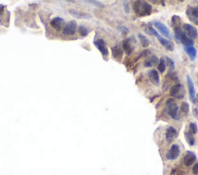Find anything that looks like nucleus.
I'll use <instances>...</instances> for the list:
<instances>
[{
	"instance_id": "a211bd4d",
	"label": "nucleus",
	"mask_w": 198,
	"mask_h": 175,
	"mask_svg": "<svg viewBox=\"0 0 198 175\" xmlns=\"http://www.w3.org/2000/svg\"><path fill=\"white\" fill-rule=\"evenodd\" d=\"M185 52L187 53L190 57V60H194L196 56V50L193 46H185L184 47Z\"/></svg>"
},
{
	"instance_id": "1a4fd4ad",
	"label": "nucleus",
	"mask_w": 198,
	"mask_h": 175,
	"mask_svg": "<svg viewBox=\"0 0 198 175\" xmlns=\"http://www.w3.org/2000/svg\"><path fill=\"white\" fill-rule=\"evenodd\" d=\"M77 23L75 21H71L64 26L63 30V34L66 36H71L74 35L77 31Z\"/></svg>"
},
{
	"instance_id": "a878e982",
	"label": "nucleus",
	"mask_w": 198,
	"mask_h": 175,
	"mask_svg": "<svg viewBox=\"0 0 198 175\" xmlns=\"http://www.w3.org/2000/svg\"><path fill=\"white\" fill-rule=\"evenodd\" d=\"M180 110L184 114H188L190 111V106L187 102H183L180 105Z\"/></svg>"
},
{
	"instance_id": "7ed1b4c3",
	"label": "nucleus",
	"mask_w": 198,
	"mask_h": 175,
	"mask_svg": "<svg viewBox=\"0 0 198 175\" xmlns=\"http://www.w3.org/2000/svg\"><path fill=\"white\" fill-rule=\"evenodd\" d=\"M174 36H175V38L181 42L185 46H193V45L194 44V42L190 40V38H188L187 35L185 34L184 32L180 28L174 30Z\"/></svg>"
},
{
	"instance_id": "b1692460",
	"label": "nucleus",
	"mask_w": 198,
	"mask_h": 175,
	"mask_svg": "<svg viewBox=\"0 0 198 175\" xmlns=\"http://www.w3.org/2000/svg\"><path fill=\"white\" fill-rule=\"evenodd\" d=\"M187 13L189 17L193 16L198 19V6L195 7V8H190V9L187 10Z\"/></svg>"
},
{
	"instance_id": "393cba45",
	"label": "nucleus",
	"mask_w": 198,
	"mask_h": 175,
	"mask_svg": "<svg viewBox=\"0 0 198 175\" xmlns=\"http://www.w3.org/2000/svg\"><path fill=\"white\" fill-rule=\"evenodd\" d=\"M166 63H165V60H164L163 58H161L160 60V62H159V64H158V69L159 71L160 72V73H163L164 71L166 70Z\"/></svg>"
},
{
	"instance_id": "7c9ffc66",
	"label": "nucleus",
	"mask_w": 198,
	"mask_h": 175,
	"mask_svg": "<svg viewBox=\"0 0 198 175\" xmlns=\"http://www.w3.org/2000/svg\"><path fill=\"white\" fill-rule=\"evenodd\" d=\"M86 2H88V3H94V5H97V6H100L101 7L102 6V4H101L100 2H97V1H85Z\"/></svg>"
},
{
	"instance_id": "423d86ee",
	"label": "nucleus",
	"mask_w": 198,
	"mask_h": 175,
	"mask_svg": "<svg viewBox=\"0 0 198 175\" xmlns=\"http://www.w3.org/2000/svg\"><path fill=\"white\" fill-rule=\"evenodd\" d=\"M180 154V147L177 144H173L167 154V158L168 160H176Z\"/></svg>"
},
{
	"instance_id": "dca6fc26",
	"label": "nucleus",
	"mask_w": 198,
	"mask_h": 175,
	"mask_svg": "<svg viewBox=\"0 0 198 175\" xmlns=\"http://www.w3.org/2000/svg\"><path fill=\"white\" fill-rule=\"evenodd\" d=\"M148 76L149 78V80L151 83H153L154 85H158L160 83V76H159L158 72L156 69H152L148 72Z\"/></svg>"
},
{
	"instance_id": "aec40b11",
	"label": "nucleus",
	"mask_w": 198,
	"mask_h": 175,
	"mask_svg": "<svg viewBox=\"0 0 198 175\" xmlns=\"http://www.w3.org/2000/svg\"><path fill=\"white\" fill-rule=\"evenodd\" d=\"M112 55L117 60H121L123 56V51L119 46H115L112 48Z\"/></svg>"
},
{
	"instance_id": "9b49d317",
	"label": "nucleus",
	"mask_w": 198,
	"mask_h": 175,
	"mask_svg": "<svg viewBox=\"0 0 198 175\" xmlns=\"http://www.w3.org/2000/svg\"><path fill=\"white\" fill-rule=\"evenodd\" d=\"M65 25V22L64 20L62 18H60V17H57V18H54L53 20H51L50 22V26H51L52 28H53L56 30H61L64 28Z\"/></svg>"
},
{
	"instance_id": "6ab92c4d",
	"label": "nucleus",
	"mask_w": 198,
	"mask_h": 175,
	"mask_svg": "<svg viewBox=\"0 0 198 175\" xmlns=\"http://www.w3.org/2000/svg\"><path fill=\"white\" fill-rule=\"evenodd\" d=\"M129 39H128V40H124L123 43H122V47H123L124 50H125V52H126L127 54H131L132 52V50H133V47H132V44H131L130 41H129Z\"/></svg>"
},
{
	"instance_id": "f03ea898",
	"label": "nucleus",
	"mask_w": 198,
	"mask_h": 175,
	"mask_svg": "<svg viewBox=\"0 0 198 175\" xmlns=\"http://www.w3.org/2000/svg\"><path fill=\"white\" fill-rule=\"evenodd\" d=\"M148 30L150 31V33H152V34H153L154 36L158 39L159 42L161 43V45H163V46L166 50H169V51H173V50H174V45H173V43H172L171 41L167 40V39L163 38V37H161L160 35H159V33H157L151 26H148Z\"/></svg>"
},
{
	"instance_id": "5701e85b",
	"label": "nucleus",
	"mask_w": 198,
	"mask_h": 175,
	"mask_svg": "<svg viewBox=\"0 0 198 175\" xmlns=\"http://www.w3.org/2000/svg\"><path fill=\"white\" fill-rule=\"evenodd\" d=\"M172 24H173V29L175 30V29L180 28V18L177 16H173L172 17Z\"/></svg>"
},
{
	"instance_id": "4468645a",
	"label": "nucleus",
	"mask_w": 198,
	"mask_h": 175,
	"mask_svg": "<svg viewBox=\"0 0 198 175\" xmlns=\"http://www.w3.org/2000/svg\"><path fill=\"white\" fill-rule=\"evenodd\" d=\"M187 86H188L189 89V95H190V99L192 102L193 103V101L195 100V88L194 85H193V82L192 81L191 78L190 77V76H187Z\"/></svg>"
},
{
	"instance_id": "2f4dec72",
	"label": "nucleus",
	"mask_w": 198,
	"mask_h": 175,
	"mask_svg": "<svg viewBox=\"0 0 198 175\" xmlns=\"http://www.w3.org/2000/svg\"><path fill=\"white\" fill-rule=\"evenodd\" d=\"M2 11H3V10H2V8H1V7H0V15L2 13Z\"/></svg>"
},
{
	"instance_id": "f257e3e1",
	"label": "nucleus",
	"mask_w": 198,
	"mask_h": 175,
	"mask_svg": "<svg viewBox=\"0 0 198 175\" xmlns=\"http://www.w3.org/2000/svg\"><path fill=\"white\" fill-rule=\"evenodd\" d=\"M133 9L139 16H146L152 12V5L144 1H136L133 4Z\"/></svg>"
},
{
	"instance_id": "ddd939ff",
	"label": "nucleus",
	"mask_w": 198,
	"mask_h": 175,
	"mask_svg": "<svg viewBox=\"0 0 198 175\" xmlns=\"http://www.w3.org/2000/svg\"><path fill=\"white\" fill-rule=\"evenodd\" d=\"M177 136V130L173 127H167V131H166V139H167V142L170 143L173 141V139H175Z\"/></svg>"
},
{
	"instance_id": "39448f33",
	"label": "nucleus",
	"mask_w": 198,
	"mask_h": 175,
	"mask_svg": "<svg viewBox=\"0 0 198 175\" xmlns=\"http://www.w3.org/2000/svg\"><path fill=\"white\" fill-rule=\"evenodd\" d=\"M183 32L185 33V34L187 35V37L188 38H190L192 40L196 39V37H197V30L194 26L190 25V24H183Z\"/></svg>"
},
{
	"instance_id": "412c9836",
	"label": "nucleus",
	"mask_w": 198,
	"mask_h": 175,
	"mask_svg": "<svg viewBox=\"0 0 198 175\" xmlns=\"http://www.w3.org/2000/svg\"><path fill=\"white\" fill-rule=\"evenodd\" d=\"M185 137H186V140H187V143L189 144L190 146H193L195 143L194 137L193 136V133L191 131H188V132L185 133Z\"/></svg>"
},
{
	"instance_id": "20e7f679",
	"label": "nucleus",
	"mask_w": 198,
	"mask_h": 175,
	"mask_svg": "<svg viewBox=\"0 0 198 175\" xmlns=\"http://www.w3.org/2000/svg\"><path fill=\"white\" fill-rule=\"evenodd\" d=\"M167 111H168L169 115L173 119L178 120L179 119V107L176 103L175 100L173 99H169L167 101Z\"/></svg>"
},
{
	"instance_id": "0eeeda50",
	"label": "nucleus",
	"mask_w": 198,
	"mask_h": 175,
	"mask_svg": "<svg viewBox=\"0 0 198 175\" xmlns=\"http://www.w3.org/2000/svg\"><path fill=\"white\" fill-rule=\"evenodd\" d=\"M154 26L159 30V31L161 33V34L163 35L164 37H167L169 39H171V36H170V33L169 29L167 28V26L164 24V23H161V22H158V21H155L152 23Z\"/></svg>"
},
{
	"instance_id": "c756f323",
	"label": "nucleus",
	"mask_w": 198,
	"mask_h": 175,
	"mask_svg": "<svg viewBox=\"0 0 198 175\" xmlns=\"http://www.w3.org/2000/svg\"><path fill=\"white\" fill-rule=\"evenodd\" d=\"M193 174H198V163L194 164L193 167Z\"/></svg>"
},
{
	"instance_id": "9d476101",
	"label": "nucleus",
	"mask_w": 198,
	"mask_h": 175,
	"mask_svg": "<svg viewBox=\"0 0 198 175\" xmlns=\"http://www.w3.org/2000/svg\"><path fill=\"white\" fill-rule=\"evenodd\" d=\"M94 44L95 45L96 47L98 49V50L101 52V53L103 56H107L108 54V50L106 47L105 43V41L102 39H98V40H95L94 42Z\"/></svg>"
},
{
	"instance_id": "f3484780",
	"label": "nucleus",
	"mask_w": 198,
	"mask_h": 175,
	"mask_svg": "<svg viewBox=\"0 0 198 175\" xmlns=\"http://www.w3.org/2000/svg\"><path fill=\"white\" fill-rule=\"evenodd\" d=\"M69 12L73 16L76 17L78 19H90L91 16L86 12H82L78 11L75 9H70Z\"/></svg>"
},
{
	"instance_id": "2eb2a0df",
	"label": "nucleus",
	"mask_w": 198,
	"mask_h": 175,
	"mask_svg": "<svg viewBox=\"0 0 198 175\" xmlns=\"http://www.w3.org/2000/svg\"><path fill=\"white\" fill-rule=\"evenodd\" d=\"M159 64V59L156 56L152 55L147 58L146 60L144 62V66L145 67H152V66H156Z\"/></svg>"
},
{
	"instance_id": "6e6552de",
	"label": "nucleus",
	"mask_w": 198,
	"mask_h": 175,
	"mask_svg": "<svg viewBox=\"0 0 198 175\" xmlns=\"http://www.w3.org/2000/svg\"><path fill=\"white\" fill-rule=\"evenodd\" d=\"M170 94L173 97H177L181 99L183 97V90L182 89V86L180 83L173 85L170 90Z\"/></svg>"
},
{
	"instance_id": "c85d7f7f",
	"label": "nucleus",
	"mask_w": 198,
	"mask_h": 175,
	"mask_svg": "<svg viewBox=\"0 0 198 175\" xmlns=\"http://www.w3.org/2000/svg\"><path fill=\"white\" fill-rule=\"evenodd\" d=\"M190 131H191L193 134H196V133H197V127H196V124H194V123H190Z\"/></svg>"
},
{
	"instance_id": "4be33fe9",
	"label": "nucleus",
	"mask_w": 198,
	"mask_h": 175,
	"mask_svg": "<svg viewBox=\"0 0 198 175\" xmlns=\"http://www.w3.org/2000/svg\"><path fill=\"white\" fill-rule=\"evenodd\" d=\"M138 37H139V40H140V42H141V44L142 45V46H143V47L146 48V47H148V46H149V44H150V42H149V40H148V39L145 37V36H143V35H142V34H139V36H138Z\"/></svg>"
},
{
	"instance_id": "cd10ccee",
	"label": "nucleus",
	"mask_w": 198,
	"mask_h": 175,
	"mask_svg": "<svg viewBox=\"0 0 198 175\" xmlns=\"http://www.w3.org/2000/svg\"><path fill=\"white\" fill-rule=\"evenodd\" d=\"M166 59H167V66H169V69H170V71H171V70H173V69H174V68H175V66H174V63H173V61L171 60V59H170V58H169V57H167Z\"/></svg>"
},
{
	"instance_id": "bb28decb",
	"label": "nucleus",
	"mask_w": 198,
	"mask_h": 175,
	"mask_svg": "<svg viewBox=\"0 0 198 175\" xmlns=\"http://www.w3.org/2000/svg\"><path fill=\"white\" fill-rule=\"evenodd\" d=\"M78 32H79L80 34H81V36H83V37H85V36H87V35L89 33V31H88V29L86 28L85 26H81L79 27Z\"/></svg>"
},
{
	"instance_id": "f8f14e48",
	"label": "nucleus",
	"mask_w": 198,
	"mask_h": 175,
	"mask_svg": "<svg viewBox=\"0 0 198 175\" xmlns=\"http://www.w3.org/2000/svg\"><path fill=\"white\" fill-rule=\"evenodd\" d=\"M196 157L194 153L191 152V151H187V154L185 155L184 158H183V163H184L185 166L190 167L196 161Z\"/></svg>"
}]
</instances>
